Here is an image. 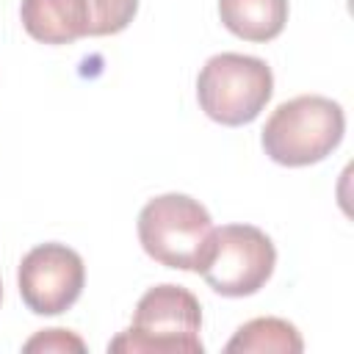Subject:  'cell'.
Here are the masks:
<instances>
[{"label":"cell","instance_id":"12","mask_svg":"<svg viewBox=\"0 0 354 354\" xmlns=\"http://www.w3.org/2000/svg\"><path fill=\"white\" fill-rule=\"evenodd\" d=\"M0 299H3V282H0Z\"/></svg>","mask_w":354,"mask_h":354},{"label":"cell","instance_id":"5","mask_svg":"<svg viewBox=\"0 0 354 354\" xmlns=\"http://www.w3.org/2000/svg\"><path fill=\"white\" fill-rule=\"evenodd\" d=\"M210 232L213 218L207 207L188 194H160L138 213V241L166 268L196 271Z\"/></svg>","mask_w":354,"mask_h":354},{"label":"cell","instance_id":"7","mask_svg":"<svg viewBox=\"0 0 354 354\" xmlns=\"http://www.w3.org/2000/svg\"><path fill=\"white\" fill-rule=\"evenodd\" d=\"M19 19L41 44H72L91 30L88 0H22Z\"/></svg>","mask_w":354,"mask_h":354},{"label":"cell","instance_id":"9","mask_svg":"<svg viewBox=\"0 0 354 354\" xmlns=\"http://www.w3.org/2000/svg\"><path fill=\"white\" fill-rule=\"evenodd\" d=\"M224 351H279V354H299L304 351V340L299 329L277 315L252 318L243 326L235 329V335L227 340Z\"/></svg>","mask_w":354,"mask_h":354},{"label":"cell","instance_id":"4","mask_svg":"<svg viewBox=\"0 0 354 354\" xmlns=\"http://www.w3.org/2000/svg\"><path fill=\"white\" fill-rule=\"evenodd\" d=\"M277 249L274 241L254 224L213 227L205 252L196 263V274L221 296L243 299L257 293L274 274Z\"/></svg>","mask_w":354,"mask_h":354},{"label":"cell","instance_id":"6","mask_svg":"<svg viewBox=\"0 0 354 354\" xmlns=\"http://www.w3.org/2000/svg\"><path fill=\"white\" fill-rule=\"evenodd\" d=\"M17 285L25 307L36 315H61L83 293L86 266L83 257L58 241L33 246L17 271Z\"/></svg>","mask_w":354,"mask_h":354},{"label":"cell","instance_id":"8","mask_svg":"<svg viewBox=\"0 0 354 354\" xmlns=\"http://www.w3.org/2000/svg\"><path fill=\"white\" fill-rule=\"evenodd\" d=\"M218 17L243 41H271L285 30L288 0H218Z\"/></svg>","mask_w":354,"mask_h":354},{"label":"cell","instance_id":"11","mask_svg":"<svg viewBox=\"0 0 354 354\" xmlns=\"http://www.w3.org/2000/svg\"><path fill=\"white\" fill-rule=\"evenodd\" d=\"M22 348L25 351H86V343L69 329H41Z\"/></svg>","mask_w":354,"mask_h":354},{"label":"cell","instance_id":"2","mask_svg":"<svg viewBox=\"0 0 354 354\" xmlns=\"http://www.w3.org/2000/svg\"><path fill=\"white\" fill-rule=\"evenodd\" d=\"M343 133L346 113L340 102L321 94H299L271 111L260 144L274 163L299 169L332 155Z\"/></svg>","mask_w":354,"mask_h":354},{"label":"cell","instance_id":"3","mask_svg":"<svg viewBox=\"0 0 354 354\" xmlns=\"http://www.w3.org/2000/svg\"><path fill=\"white\" fill-rule=\"evenodd\" d=\"M274 94L271 66L257 55L218 53L205 61L196 77V100L207 119L241 127L260 116Z\"/></svg>","mask_w":354,"mask_h":354},{"label":"cell","instance_id":"1","mask_svg":"<svg viewBox=\"0 0 354 354\" xmlns=\"http://www.w3.org/2000/svg\"><path fill=\"white\" fill-rule=\"evenodd\" d=\"M202 307L199 299L183 285H155L149 288L124 332H119L108 351L124 354H202Z\"/></svg>","mask_w":354,"mask_h":354},{"label":"cell","instance_id":"10","mask_svg":"<svg viewBox=\"0 0 354 354\" xmlns=\"http://www.w3.org/2000/svg\"><path fill=\"white\" fill-rule=\"evenodd\" d=\"M88 11H91L88 36H113L133 22L138 11V0H88Z\"/></svg>","mask_w":354,"mask_h":354}]
</instances>
